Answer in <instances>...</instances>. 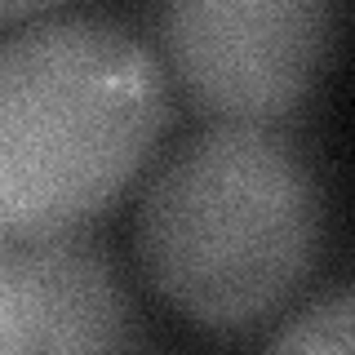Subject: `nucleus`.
I'll return each mask as SVG.
<instances>
[{
    "instance_id": "1",
    "label": "nucleus",
    "mask_w": 355,
    "mask_h": 355,
    "mask_svg": "<svg viewBox=\"0 0 355 355\" xmlns=\"http://www.w3.org/2000/svg\"><path fill=\"white\" fill-rule=\"evenodd\" d=\"M169 120L160 58L103 18L0 40V231L76 236L151 160Z\"/></svg>"
},
{
    "instance_id": "2",
    "label": "nucleus",
    "mask_w": 355,
    "mask_h": 355,
    "mask_svg": "<svg viewBox=\"0 0 355 355\" xmlns=\"http://www.w3.org/2000/svg\"><path fill=\"white\" fill-rule=\"evenodd\" d=\"M320 244V187L271 125L196 133L151 178L138 214L147 284L205 333L271 320L306 280Z\"/></svg>"
},
{
    "instance_id": "3",
    "label": "nucleus",
    "mask_w": 355,
    "mask_h": 355,
    "mask_svg": "<svg viewBox=\"0 0 355 355\" xmlns=\"http://www.w3.org/2000/svg\"><path fill=\"white\" fill-rule=\"evenodd\" d=\"M160 40L200 111L275 125L329 62L333 0H160Z\"/></svg>"
},
{
    "instance_id": "4",
    "label": "nucleus",
    "mask_w": 355,
    "mask_h": 355,
    "mask_svg": "<svg viewBox=\"0 0 355 355\" xmlns=\"http://www.w3.org/2000/svg\"><path fill=\"white\" fill-rule=\"evenodd\" d=\"M27 351H111L129 342V306L111 266L71 236L22 240Z\"/></svg>"
},
{
    "instance_id": "5",
    "label": "nucleus",
    "mask_w": 355,
    "mask_h": 355,
    "mask_svg": "<svg viewBox=\"0 0 355 355\" xmlns=\"http://www.w3.org/2000/svg\"><path fill=\"white\" fill-rule=\"evenodd\" d=\"M271 351H355V288L311 302L271 338Z\"/></svg>"
},
{
    "instance_id": "6",
    "label": "nucleus",
    "mask_w": 355,
    "mask_h": 355,
    "mask_svg": "<svg viewBox=\"0 0 355 355\" xmlns=\"http://www.w3.org/2000/svg\"><path fill=\"white\" fill-rule=\"evenodd\" d=\"M27 351V311H22V240L0 231V355Z\"/></svg>"
},
{
    "instance_id": "7",
    "label": "nucleus",
    "mask_w": 355,
    "mask_h": 355,
    "mask_svg": "<svg viewBox=\"0 0 355 355\" xmlns=\"http://www.w3.org/2000/svg\"><path fill=\"white\" fill-rule=\"evenodd\" d=\"M44 5H53V0H0V22L5 18H27V14H36Z\"/></svg>"
}]
</instances>
